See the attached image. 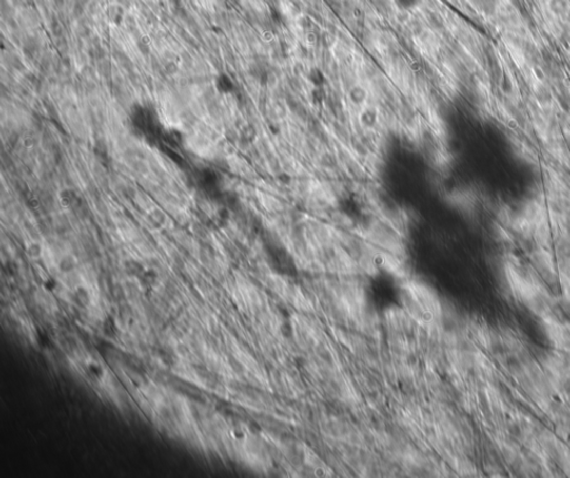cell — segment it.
<instances>
[{"label": "cell", "instance_id": "9a60e30c", "mask_svg": "<svg viewBox=\"0 0 570 478\" xmlns=\"http://www.w3.org/2000/svg\"><path fill=\"white\" fill-rule=\"evenodd\" d=\"M27 204L30 208L35 209V208H38L39 205H41V201H39V199L36 198V196H30V198L27 201Z\"/></svg>", "mask_w": 570, "mask_h": 478}, {"label": "cell", "instance_id": "3957f363", "mask_svg": "<svg viewBox=\"0 0 570 478\" xmlns=\"http://www.w3.org/2000/svg\"><path fill=\"white\" fill-rule=\"evenodd\" d=\"M392 4L399 11L410 12L420 7L422 0H392Z\"/></svg>", "mask_w": 570, "mask_h": 478}, {"label": "cell", "instance_id": "4fadbf2b", "mask_svg": "<svg viewBox=\"0 0 570 478\" xmlns=\"http://www.w3.org/2000/svg\"><path fill=\"white\" fill-rule=\"evenodd\" d=\"M56 286H57V281L54 278H48L44 282V288L49 292L54 291L56 289Z\"/></svg>", "mask_w": 570, "mask_h": 478}, {"label": "cell", "instance_id": "5bb4252c", "mask_svg": "<svg viewBox=\"0 0 570 478\" xmlns=\"http://www.w3.org/2000/svg\"><path fill=\"white\" fill-rule=\"evenodd\" d=\"M89 371H90L91 374H93L95 377H97V378H98V377H101L102 374H103V370H102V368H101V366L95 365V364L89 365Z\"/></svg>", "mask_w": 570, "mask_h": 478}, {"label": "cell", "instance_id": "ba28073f", "mask_svg": "<svg viewBox=\"0 0 570 478\" xmlns=\"http://www.w3.org/2000/svg\"><path fill=\"white\" fill-rule=\"evenodd\" d=\"M147 220L153 226L161 227L164 223H165L166 217H165V214H164V212L161 211V209L155 208V209H153V211L149 212Z\"/></svg>", "mask_w": 570, "mask_h": 478}, {"label": "cell", "instance_id": "9c48e42d", "mask_svg": "<svg viewBox=\"0 0 570 478\" xmlns=\"http://www.w3.org/2000/svg\"><path fill=\"white\" fill-rule=\"evenodd\" d=\"M76 261L71 255H64L58 262V269L63 273H70L75 270Z\"/></svg>", "mask_w": 570, "mask_h": 478}, {"label": "cell", "instance_id": "2e32d148", "mask_svg": "<svg viewBox=\"0 0 570 478\" xmlns=\"http://www.w3.org/2000/svg\"><path fill=\"white\" fill-rule=\"evenodd\" d=\"M509 431H510V434H513V435L517 436V435H519V433H520V429H519V427H518V426H517V425H513V426H511V427H510Z\"/></svg>", "mask_w": 570, "mask_h": 478}, {"label": "cell", "instance_id": "8fae6325", "mask_svg": "<svg viewBox=\"0 0 570 478\" xmlns=\"http://www.w3.org/2000/svg\"><path fill=\"white\" fill-rule=\"evenodd\" d=\"M26 253L30 259H39L43 255V246L38 242H31L26 247Z\"/></svg>", "mask_w": 570, "mask_h": 478}, {"label": "cell", "instance_id": "7a4b0ae2", "mask_svg": "<svg viewBox=\"0 0 570 478\" xmlns=\"http://www.w3.org/2000/svg\"><path fill=\"white\" fill-rule=\"evenodd\" d=\"M77 199V194L71 188H64L58 194V202H60L61 206L63 207L74 206L76 204Z\"/></svg>", "mask_w": 570, "mask_h": 478}, {"label": "cell", "instance_id": "277c9868", "mask_svg": "<svg viewBox=\"0 0 570 478\" xmlns=\"http://www.w3.org/2000/svg\"><path fill=\"white\" fill-rule=\"evenodd\" d=\"M106 15L108 17V21L116 26L121 25L124 22V17H125V11L119 5H113L108 7Z\"/></svg>", "mask_w": 570, "mask_h": 478}, {"label": "cell", "instance_id": "30bf717a", "mask_svg": "<svg viewBox=\"0 0 570 478\" xmlns=\"http://www.w3.org/2000/svg\"><path fill=\"white\" fill-rule=\"evenodd\" d=\"M139 280L143 286L150 288L156 283L157 274L154 270H145L143 272L142 276L139 278Z\"/></svg>", "mask_w": 570, "mask_h": 478}, {"label": "cell", "instance_id": "6da1fadb", "mask_svg": "<svg viewBox=\"0 0 570 478\" xmlns=\"http://www.w3.org/2000/svg\"><path fill=\"white\" fill-rule=\"evenodd\" d=\"M215 88L220 94L227 95L231 94L234 89V82L230 75L226 73H221L215 78Z\"/></svg>", "mask_w": 570, "mask_h": 478}, {"label": "cell", "instance_id": "52a82bcc", "mask_svg": "<svg viewBox=\"0 0 570 478\" xmlns=\"http://www.w3.org/2000/svg\"><path fill=\"white\" fill-rule=\"evenodd\" d=\"M366 97H368V93L362 86H355L349 91L350 101L356 105H362L366 101Z\"/></svg>", "mask_w": 570, "mask_h": 478}, {"label": "cell", "instance_id": "7c38bea8", "mask_svg": "<svg viewBox=\"0 0 570 478\" xmlns=\"http://www.w3.org/2000/svg\"><path fill=\"white\" fill-rule=\"evenodd\" d=\"M116 324L114 322V320L111 318L106 319V321L104 323V332L105 335H107L109 337H114L116 335Z\"/></svg>", "mask_w": 570, "mask_h": 478}, {"label": "cell", "instance_id": "5b68a950", "mask_svg": "<svg viewBox=\"0 0 570 478\" xmlns=\"http://www.w3.org/2000/svg\"><path fill=\"white\" fill-rule=\"evenodd\" d=\"M124 269H125V272L129 277H135L137 279H139L143 274V272L146 270L141 262L136 260L126 261L125 264H124Z\"/></svg>", "mask_w": 570, "mask_h": 478}, {"label": "cell", "instance_id": "8992f818", "mask_svg": "<svg viewBox=\"0 0 570 478\" xmlns=\"http://www.w3.org/2000/svg\"><path fill=\"white\" fill-rule=\"evenodd\" d=\"M74 299L77 302V304H80L83 308L89 307L91 302L89 291L84 286L76 288V290L74 291Z\"/></svg>", "mask_w": 570, "mask_h": 478}]
</instances>
